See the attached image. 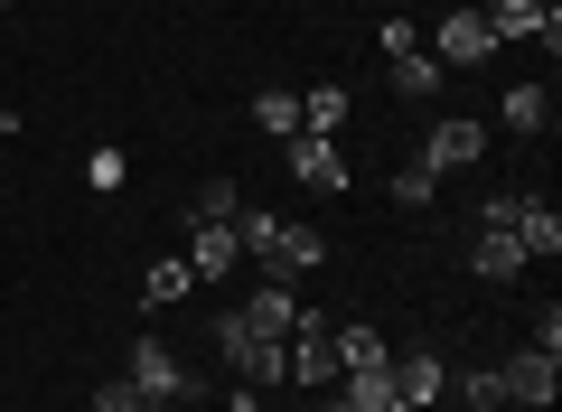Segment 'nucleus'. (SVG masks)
Masks as SVG:
<instances>
[{"instance_id":"1","label":"nucleus","mask_w":562,"mask_h":412,"mask_svg":"<svg viewBox=\"0 0 562 412\" xmlns=\"http://www.w3.org/2000/svg\"><path fill=\"white\" fill-rule=\"evenodd\" d=\"M235 235H244V254H262V272H272V281H301V272H319V263H328L319 225H291V216H272V207H254V197L235 207Z\"/></svg>"},{"instance_id":"2","label":"nucleus","mask_w":562,"mask_h":412,"mask_svg":"<svg viewBox=\"0 0 562 412\" xmlns=\"http://www.w3.org/2000/svg\"><path fill=\"white\" fill-rule=\"evenodd\" d=\"M479 151H487V122H469V113H431L422 122V169L431 178H450V169H479Z\"/></svg>"},{"instance_id":"3","label":"nucleus","mask_w":562,"mask_h":412,"mask_svg":"<svg viewBox=\"0 0 562 412\" xmlns=\"http://www.w3.org/2000/svg\"><path fill=\"white\" fill-rule=\"evenodd\" d=\"M281 151H291V178H301L310 197H347V188H357V169H347L338 132H291Z\"/></svg>"},{"instance_id":"4","label":"nucleus","mask_w":562,"mask_h":412,"mask_svg":"<svg viewBox=\"0 0 562 412\" xmlns=\"http://www.w3.org/2000/svg\"><path fill=\"white\" fill-rule=\"evenodd\" d=\"M216 347L235 356V385H254V393H272V385H291V375H281V337H254V329H244L235 310L216 319Z\"/></svg>"},{"instance_id":"5","label":"nucleus","mask_w":562,"mask_h":412,"mask_svg":"<svg viewBox=\"0 0 562 412\" xmlns=\"http://www.w3.org/2000/svg\"><path fill=\"white\" fill-rule=\"evenodd\" d=\"M384 385H394V403H422V412H441V403H450V366H441L431 347L384 356Z\"/></svg>"},{"instance_id":"6","label":"nucleus","mask_w":562,"mask_h":412,"mask_svg":"<svg viewBox=\"0 0 562 412\" xmlns=\"http://www.w3.org/2000/svg\"><path fill=\"white\" fill-rule=\"evenodd\" d=\"M497 385H506V403L553 412V393H562V356H553V347H516V356L497 366Z\"/></svg>"},{"instance_id":"7","label":"nucleus","mask_w":562,"mask_h":412,"mask_svg":"<svg viewBox=\"0 0 562 412\" xmlns=\"http://www.w3.org/2000/svg\"><path fill=\"white\" fill-rule=\"evenodd\" d=\"M122 375H132L140 393H169V403H188V393H198V366H188V356H169L160 337H140V347L122 356Z\"/></svg>"},{"instance_id":"8","label":"nucleus","mask_w":562,"mask_h":412,"mask_svg":"<svg viewBox=\"0 0 562 412\" xmlns=\"http://www.w3.org/2000/svg\"><path fill=\"white\" fill-rule=\"evenodd\" d=\"M479 20L497 29V47H506V38H543V47H562V10H553V0H479Z\"/></svg>"},{"instance_id":"9","label":"nucleus","mask_w":562,"mask_h":412,"mask_svg":"<svg viewBox=\"0 0 562 412\" xmlns=\"http://www.w3.org/2000/svg\"><path fill=\"white\" fill-rule=\"evenodd\" d=\"M244 329L254 337H291V319H301V281H272V272H254V291H244Z\"/></svg>"},{"instance_id":"10","label":"nucleus","mask_w":562,"mask_h":412,"mask_svg":"<svg viewBox=\"0 0 562 412\" xmlns=\"http://www.w3.org/2000/svg\"><path fill=\"white\" fill-rule=\"evenodd\" d=\"M431 57H441V66H487V57H497V29H487L479 10H441V29H431Z\"/></svg>"},{"instance_id":"11","label":"nucleus","mask_w":562,"mask_h":412,"mask_svg":"<svg viewBox=\"0 0 562 412\" xmlns=\"http://www.w3.org/2000/svg\"><path fill=\"white\" fill-rule=\"evenodd\" d=\"M235 263H244V235H235V225H188V272H198V281H225Z\"/></svg>"},{"instance_id":"12","label":"nucleus","mask_w":562,"mask_h":412,"mask_svg":"<svg viewBox=\"0 0 562 412\" xmlns=\"http://www.w3.org/2000/svg\"><path fill=\"white\" fill-rule=\"evenodd\" d=\"M384 76H394V94H403V103H441L450 66H441V57H422V47H413V57H384Z\"/></svg>"},{"instance_id":"13","label":"nucleus","mask_w":562,"mask_h":412,"mask_svg":"<svg viewBox=\"0 0 562 412\" xmlns=\"http://www.w3.org/2000/svg\"><path fill=\"white\" fill-rule=\"evenodd\" d=\"M328 356H338V375H375L394 347H384V337L366 329V319H347V329H328Z\"/></svg>"},{"instance_id":"14","label":"nucleus","mask_w":562,"mask_h":412,"mask_svg":"<svg viewBox=\"0 0 562 412\" xmlns=\"http://www.w3.org/2000/svg\"><path fill=\"white\" fill-rule=\"evenodd\" d=\"M188 291H198V272H188V254H160L150 272H140V310H179Z\"/></svg>"},{"instance_id":"15","label":"nucleus","mask_w":562,"mask_h":412,"mask_svg":"<svg viewBox=\"0 0 562 412\" xmlns=\"http://www.w3.org/2000/svg\"><path fill=\"white\" fill-rule=\"evenodd\" d=\"M469 272L479 281H516V272H535V263H525L516 235H469Z\"/></svg>"},{"instance_id":"16","label":"nucleus","mask_w":562,"mask_h":412,"mask_svg":"<svg viewBox=\"0 0 562 412\" xmlns=\"http://www.w3.org/2000/svg\"><path fill=\"white\" fill-rule=\"evenodd\" d=\"M516 244H525V263H553V254H562V216L543 207V197H525V216H516Z\"/></svg>"},{"instance_id":"17","label":"nucleus","mask_w":562,"mask_h":412,"mask_svg":"<svg viewBox=\"0 0 562 412\" xmlns=\"http://www.w3.org/2000/svg\"><path fill=\"white\" fill-rule=\"evenodd\" d=\"M506 132L543 141V132H553V94H543V85H506Z\"/></svg>"},{"instance_id":"18","label":"nucleus","mask_w":562,"mask_h":412,"mask_svg":"<svg viewBox=\"0 0 562 412\" xmlns=\"http://www.w3.org/2000/svg\"><path fill=\"white\" fill-rule=\"evenodd\" d=\"M235 207H244V188H235V178H206V188L179 207V216H188V225H235Z\"/></svg>"},{"instance_id":"19","label":"nucleus","mask_w":562,"mask_h":412,"mask_svg":"<svg viewBox=\"0 0 562 412\" xmlns=\"http://www.w3.org/2000/svg\"><path fill=\"white\" fill-rule=\"evenodd\" d=\"M347 113H357V94H347V85H310V94H301V132H338Z\"/></svg>"},{"instance_id":"20","label":"nucleus","mask_w":562,"mask_h":412,"mask_svg":"<svg viewBox=\"0 0 562 412\" xmlns=\"http://www.w3.org/2000/svg\"><path fill=\"white\" fill-rule=\"evenodd\" d=\"M450 403H460V412H497V403H506L497 366H460V375H450Z\"/></svg>"},{"instance_id":"21","label":"nucleus","mask_w":562,"mask_h":412,"mask_svg":"<svg viewBox=\"0 0 562 412\" xmlns=\"http://www.w3.org/2000/svg\"><path fill=\"white\" fill-rule=\"evenodd\" d=\"M254 122L291 141V132H301V94H281V85H272V94H254Z\"/></svg>"},{"instance_id":"22","label":"nucleus","mask_w":562,"mask_h":412,"mask_svg":"<svg viewBox=\"0 0 562 412\" xmlns=\"http://www.w3.org/2000/svg\"><path fill=\"white\" fill-rule=\"evenodd\" d=\"M516 216H525V188H497V197H479V235H516Z\"/></svg>"},{"instance_id":"23","label":"nucleus","mask_w":562,"mask_h":412,"mask_svg":"<svg viewBox=\"0 0 562 412\" xmlns=\"http://www.w3.org/2000/svg\"><path fill=\"white\" fill-rule=\"evenodd\" d=\"M431 188H441V178L422 169V159H403V169H394V207H431Z\"/></svg>"},{"instance_id":"24","label":"nucleus","mask_w":562,"mask_h":412,"mask_svg":"<svg viewBox=\"0 0 562 412\" xmlns=\"http://www.w3.org/2000/svg\"><path fill=\"white\" fill-rule=\"evenodd\" d=\"M85 178H94V188H103V197H113V188H122V178H132V159H122V151H113V141H103V151H94V159H85Z\"/></svg>"},{"instance_id":"25","label":"nucleus","mask_w":562,"mask_h":412,"mask_svg":"<svg viewBox=\"0 0 562 412\" xmlns=\"http://www.w3.org/2000/svg\"><path fill=\"white\" fill-rule=\"evenodd\" d=\"M375 47H384V57H413V47H422V29H413V20H403V10H394V20L375 29Z\"/></svg>"},{"instance_id":"26","label":"nucleus","mask_w":562,"mask_h":412,"mask_svg":"<svg viewBox=\"0 0 562 412\" xmlns=\"http://www.w3.org/2000/svg\"><path fill=\"white\" fill-rule=\"evenodd\" d=\"M94 412H140V385H132V375H113V385H94Z\"/></svg>"},{"instance_id":"27","label":"nucleus","mask_w":562,"mask_h":412,"mask_svg":"<svg viewBox=\"0 0 562 412\" xmlns=\"http://www.w3.org/2000/svg\"><path fill=\"white\" fill-rule=\"evenodd\" d=\"M319 412H366V403H357L347 385H328V393H319Z\"/></svg>"},{"instance_id":"28","label":"nucleus","mask_w":562,"mask_h":412,"mask_svg":"<svg viewBox=\"0 0 562 412\" xmlns=\"http://www.w3.org/2000/svg\"><path fill=\"white\" fill-rule=\"evenodd\" d=\"M225 412H262V393H254V385H235V393H225Z\"/></svg>"},{"instance_id":"29","label":"nucleus","mask_w":562,"mask_h":412,"mask_svg":"<svg viewBox=\"0 0 562 412\" xmlns=\"http://www.w3.org/2000/svg\"><path fill=\"white\" fill-rule=\"evenodd\" d=\"M0 132H20V103H10V94H0Z\"/></svg>"},{"instance_id":"30","label":"nucleus","mask_w":562,"mask_h":412,"mask_svg":"<svg viewBox=\"0 0 562 412\" xmlns=\"http://www.w3.org/2000/svg\"><path fill=\"white\" fill-rule=\"evenodd\" d=\"M140 412H179V403H169V393H140Z\"/></svg>"},{"instance_id":"31","label":"nucleus","mask_w":562,"mask_h":412,"mask_svg":"<svg viewBox=\"0 0 562 412\" xmlns=\"http://www.w3.org/2000/svg\"><path fill=\"white\" fill-rule=\"evenodd\" d=\"M384 412H422V403H384Z\"/></svg>"},{"instance_id":"32","label":"nucleus","mask_w":562,"mask_h":412,"mask_svg":"<svg viewBox=\"0 0 562 412\" xmlns=\"http://www.w3.org/2000/svg\"><path fill=\"white\" fill-rule=\"evenodd\" d=\"M0 10H10V0H0Z\"/></svg>"}]
</instances>
